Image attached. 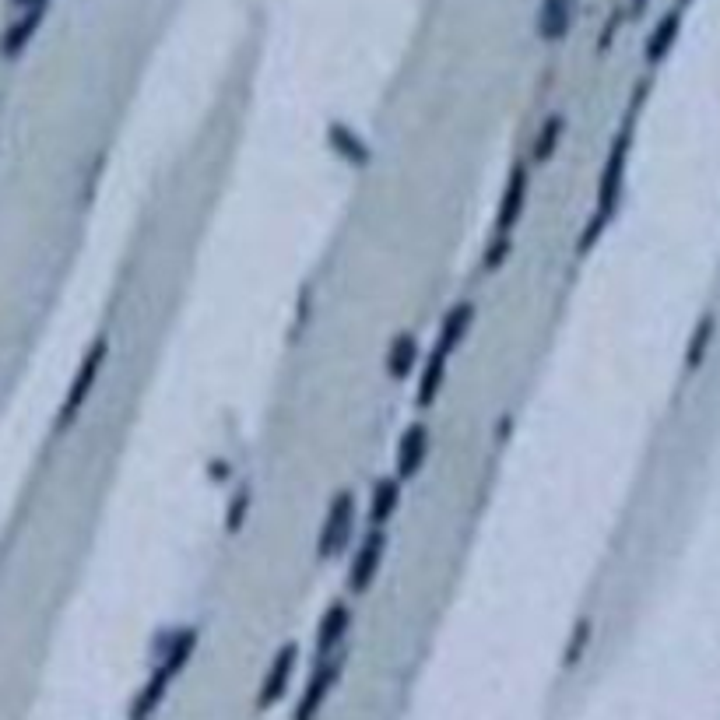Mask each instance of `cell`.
Listing matches in <instances>:
<instances>
[{"instance_id": "obj_24", "label": "cell", "mask_w": 720, "mask_h": 720, "mask_svg": "<svg viewBox=\"0 0 720 720\" xmlns=\"http://www.w3.org/2000/svg\"><path fill=\"white\" fill-rule=\"evenodd\" d=\"M506 253H510V232H496L489 250H485V271H496V267L506 260Z\"/></svg>"}, {"instance_id": "obj_1", "label": "cell", "mask_w": 720, "mask_h": 720, "mask_svg": "<svg viewBox=\"0 0 720 720\" xmlns=\"http://www.w3.org/2000/svg\"><path fill=\"white\" fill-rule=\"evenodd\" d=\"M106 359H109V341H106V338L92 341L88 355H85V359H81L78 373H74L71 387H67L64 404H60V415H57V425H60V429H67V425H71L74 418H78V411L85 408L88 394H92V387H95V383H99V373H102V366H106Z\"/></svg>"}, {"instance_id": "obj_22", "label": "cell", "mask_w": 720, "mask_h": 720, "mask_svg": "<svg viewBox=\"0 0 720 720\" xmlns=\"http://www.w3.org/2000/svg\"><path fill=\"white\" fill-rule=\"evenodd\" d=\"M246 510H250V485H243V489H236V496H232V503H229V517H225V527H229L232 534L243 527V520H246Z\"/></svg>"}, {"instance_id": "obj_8", "label": "cell", "mask_w": 720, "mask_h": 720, "mask_svg": "<svg viewBox=\"0 0 720 720\" xmlns=\"http://www.w3.org/2000/svg\"><path fill=\"white\" fill-rule=\"evenodd\" d=\"M425 457H429V429L425 425H408L397 443V478L408 482L422 471Z\"/></svg>"}, {"instance_id": "obj_19", "label": "cell", "mask_w": 720, "mask_h": 720, "mask_svg": "<svg viewBox=\"0 0 720 720\" xmlns=\"http://www.w3.org/2000/svg\"><path fill=\"white\" fill-rule=\"evenodd\" d=\"M678 25H682V15H678V11H671V15L661 18V25H657L654 36H650V43H647L650 64H661L664 60V53L671 50V43H675V36H678Z\"/></svg>"}, {"instance_id": "obj_5", "label": "cell", "mask_w": 720, "mask_h": 720, "mask_svg": "<svg viewBox=\"0 0 720 720\" xmlns=\"http://www.w3.org/2000/svg\"><path fill=\"white\" fill-rule=\"evenodd\" d=\"M527 190H531V176H527V166H513L510 180H506V190L499 197V215H496V232H513V225L520 222L527 204Z\"/></svg>"}, {"instance_id": "obj_2", "label": "cell", "mask_w": 720, "mask_h": 720, "mask_svg": "<svg viewBox=\"0 0 720 720\" xmlns=\"http://www.w3.org/2000/svg\"><path fill=\"white\" fill-rule=\"evenodd\" d=\"M629 141H633V127H622L612 141V155L605 162V173H601V187H598V215L612 218L619 208L622 197V183H626V162H629Z\"/></svg>"}, {"instance_id": "obj_4", "label": "cell", "mask_w": 720, "mask_h": 720, "mask_svg": "<svg viewBox=\"0 0 720 720\" xmlns=\"http://www.w3.org/2000/svg\"><path fill=\"white\" fill-rule=\"evenodd\" d=\"M383 555H387V531L373 527L352 555V573H348V587H352V591H366V587L373 584L383 566Z\"/></svg>"}, {"instance_id": "obj_23", "label": "cell", "mask_w": 720, "mask_h": 720, "mask_svg": "<svg viewBox=\"0 0 720 720\" xmlns=\"http://www.w3.org/2000/svg\"><path fill=\"white\" fill-rule=\"evenodd\" d=\"M587 640H591V622H576L573 636H569V643H566V668H573V664L580 661Z\"/></svg>"}, {"instance_id": "obj_6", "label": "cell", "mask_w": 720, "mask_h": 720, "mask_svg": "<svg viewBox=\"0 0 720 720\" xmlns=\"http://www.w3.org/2000/svg\"><path fill=\"white\" fill-rule=\"evenodd\" d=\"M296 657H299L296 643H285V647L274 654L271 668H267V675H264V685H260V710H267L274 699L285 696L288 682H292V671H296Z\"/></svg>"}, {"instance_id": "obj_9", "label": "cell", "mask_w": 720, "mask_h": 720, "mask_svg": "<svg viewBox=\"0 0 720 720\" xmlns=\"http://www.w3.org/2000/svg\"><path fill=\"white\" fill-rule=\"evenodd\" d=\"M43 15H46V4H43V8H25L22 15L11 22V29L4 32V39H0V57H4V60L22 57V50L32 43L36 29L43 25Z\"/></svg>"}, {"instance_id": "obj_15", "label": "cell", "mask_w": 720, "mask_h": 720, "mask_svg": "<svg viewBox=\"0 0 720 720\" xmlns=\"http://www.w3.org/2000/svg\"><path fill=\"white\" fill-rule=\"evenodd\" d=\"M169 682H173V675L162 668H155V675L148 678V685L141 689V696L134 699V710H130V720H148L155 710H159V703L166 699V689Z\"/></svg>"}, {"instance_id": "obj_26", "label": "cell", "mask_w": 720, "mask_h": 720, "mask_svg": "<svg viewBox=\"0 0 720 720\" xmlns=\"http://www.w3.org/2000/svg\"><path fill=\"white\" fill-rule=\"evenodd\" d=\"M636 4H643V0H636Z\"/></svg>"}, {"instance_id": "obj_3", "label": "cell", "mask_w": 720, "mask_h": 720, "mask_svg": "<svg viewBox=\"0 0 720 720\" xmlns=\"http://www.w3.org/2000/svg\"><path fill=\"white\" fill-rule=\"evenodd\" d=\"M355 520H359V503H355L352 492H341L331 506H327L324 527H320V555H338L348 548L355 531Z\"/></svg>"}, {"instance_id": "obj_16", "label": "cell", "mask_w": 720, "mask_h": 720, "mask_svg": "<svg viewBox=\"0 0 720 720\" xmlns=\"http://www.w3.org/2000/svg\"><path fill=\"white\" fill-rule=\"evenodd\" d=\"M713 334H717V317H713V313H703L699 324H696V331H692V338H689V348H685V373L689 376L703 366L706 352H710Z\"/></svg>"}, {"instance_id": "obj_14", "label": "cell", "mask_w": 720, "mask_h": 720, "mask_svg": "<svg viewBox=\"0 0 720 720\" xmlns=\"http://www.w3.org/2000/svg\"><path fill=\"white\" fill-rule=\"evenodd\" d=\"M397 503H401V478H380L369 499V524L387 527V520L397 513Z\"/></svg>"}, {"instance_id": "obj_11", "label": "cell", "mask_w": 720, "mask_h": 720, "mask_svg": "<svg viewBox=\"0 0 720 720\" xmlns=\"http://www.w3.org/2000/svg\"><path fill=\"white\" fill-rule=\"evenodd\" d=\"M576 0H541L538 11V32L541 39H562L573 25Z\"/></svg>"}, {"instance_id": "obj_18", "label": "cell", "mask_w": 720, "mask_h": 720, "mask_svg": "<svg viewBox=\"0 0 720 720\" xmlns=\"http://www.w3.org/2000/svg\"><path fill=\"white\" fill-rule=\"evenodd\" d=\"M194 647H197V629H180V633L169 640V647H166V654H162L159 668L169 671V675L176 678L183 671V664L194 657Z\"/></svg>"}, {"instance_id": "obj_25", "label": "cell", "mask_w": 720, "mask_h": 720, "mask_svg": "<svg viewBox=\"0 0 720 720\" xmlns=\"http://www.w3.org/2000/svg\"><path fill=\"white\" fill-rule=\"evenodd\" d=\"M18 11H25V8H43V4H50V0H11Z\"/></svg>"}, {"instance_id": "obj_12", "label": "cell", "mask_w": 720, "mask_h": 720, "mask_svg": "<svg viewBox=\"0 0 720 720\" xmlns=\"http://www.w3.org/2000/svg\"><path fill=\"white\" fill-rule=\"evenodd\" d=\"M447 359L450 355L443 352L440 345L432 348L429 359H425L422 376H418V404H422V408H429V404L436 401V394L443 390V383H447Z\"/></svg>"}, {"instance_id": "obj_13", "label": "cell", "mask_w": 720, "mask_h": 720, "mask_svg": "<svg viewBox=\"0 0 720 720\" xmlns=\"http://www.w3.org/2000/svg\"><path fill=\"white\" fill-rule=\"evenodd\" d=\"M471 324H475V303H468V299H464V303H457L454 310H450L447 317H443L440 341H436V345H440L443 352L450 355V352H454V348L464 341V334L471 331Z\"/></svg>"}, {"instance_id": "obj_21", "label": "cell", "mask_w": 720, "mask_h": 720, "mask_svg": "<svg viewBox=\"0 0 720 720\" xmlns=\"http://www.w3.org/2000/svg\"><path fill=\"white\" fill-rule=\"evenodd\" d=\"M327 137H331L334 148H338L341 155H348V159H352V162H359L362 155H366V152H362V148H366V144H362V137H355L352 130L341 127V123H338V127L327 130Z\"/></svg>"}, {"instance_id": "obj_17", "label": "cell", "mask_w": 720, "mask_h": 720, "mask_svg": "<svg viewBox=\"0 0 720 720\" xmlns=\"http://www.w3.org/2000/svg\"><path fill=\"white\" fill-rule=\"evenodd\" d=\"M415 359H418L415 334H397L394 345L387 348V373L394 376V380H404V376H411V369H415Z\"/></svg>"}, {"instance_id": "obj_7", "label": "cell", "mask_w": 720, "mask_h": 720, "mask_svg": "<svg viewBox=\"0 0 720 720\" xmlns=\"http://www.w3.org/2000/svg\"><path fill=\"white\" fill-rule=\"evenodd\" d=\"M338 671H341V664H338V661H334V664H327V657H324V664H320V668L313 671L310 685H306L303 699H299L296 720H317V713L324 710L327 696H331L334 682H338Z\"/></svg>"}, {"instance_id": "obj_20", "label": "cell", "mask_w": 720, "mask_h": 720, "mask_svg": "<svg viewBox=\"0 0 720 720\" xmlns=\"http://www.w3.org/2000/svg\"><path fill=\"white\" fill-rule=\"evenodd\" d=\"M562 137V116H548L545 127L538 130V141H534V162H545L552 159L555 144H559Z\"/></svg>"}, {"instance_id": "obj_10", "label": "cell", "mask_w": 720, "mask_h": 720, "mask_svg": "<svg viewBox=\"0 0 720 720\" xmlns=\"http://www.w3.org/2000/svg\"><path fill=\"white\" fill-rule=\"evenodd\" d=\"M348 626H352V612H348V605H345V601H331V608L324 612V619H320V629H317L320 657H331L334 650H338V643L345 640Z\"/></svg>"}]
</instances>
